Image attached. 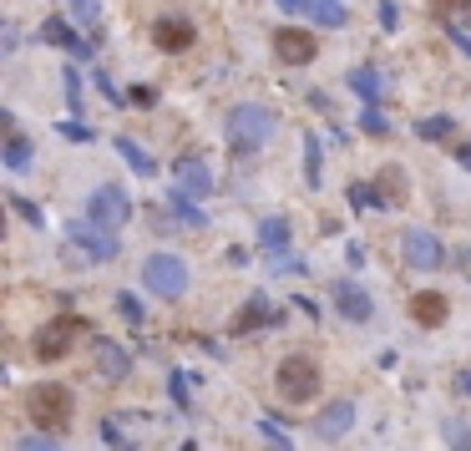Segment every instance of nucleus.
I'll return each mask as SVG.
<instances>
[{
  "instance_id": "obj_41",
  "label": "nucleus",
  "mask_w": 471,
  "mask_h": 451,
  "mask_svg": "<svg viewBox=\"0 0 471 451\" xmlns=\"http://www.w3.org/2000/svg\"><path fill=\"white\" fill-rule=\"evenodd\" d=\"M457 157H461V168L471 173V147H457Z\"/></svg>"
},
{
  "instance_id": "obj_27",
  "label": "nucleus",
  "mask_w": 471,
  "mask_h": 451,
  "mask_svg": "<svg viewBox=\"0 0 471 451\" xmlns=\"http://www.w3.org/2000/svg\"><path fill=\"white\" fill-rule=\"evenodd\" d=\"M471 11V0H431V15L436 21H461Z\"/></svg>"
},
{
  "instance_id": "obj_32",
  "label": "nucleus",
  "mask_w": 471,
  "mask_h": 451,
  "mask_svg": "<svg viewBox=\"0 0 471 451\" xmlns=\"http://www.w3.org/2000/svg\"><path fill=\"white\" fill-rule=\"evenodd\" d=\"M117 310L127 315V320H132V324H142V299H137V295H132V289H122V295H117Z\"/></svg>"
},
{
  "instance_id": "obj_38",
  "label": "nucleus",
  "mask_w": 471,
  "mask_h": 451,
  "mask_svg": "<svg viewBox=\"0 0 471 451\" xmlns=\"http://www.w3.org/2000/svg\"><path fill=\"white\" fill-rule=\"evenodd\" d=\"M395 21H400V15H395V0H381V26L395 31Z\"/></svg>"
},
{
  "instance_id": "obj_11",
  "label": "nucleus",
  "mask_w": 471,
  "mask_h": 451,
  "mask_svg": "<svg viewBox=\"0 0 471 451\" xmlns=\"http://www.w3.org/2000/svg\"><path fill=\"white\" fill-rule=\"evenodd\" d=\"M91 361H97V375H102V381H127V371H132V355L122 345H117V340H91Z\"/></svg>"
},
{
  "instance_id": "obj_17",
  "label": "nucleus",
  "mask_w": 471,
  "mask_h": 451,
  "mask_svg": "<svg viewBox=\"0 0 471 451\" xmlns=\"http://www.w3.org/2000/svg\"><path fill=\"white\" fill-rule=\"evenodd\" d=\"M41 41H52V46H61V52H71V56H87V52H91V46H87V41H81L71 26H66L61 15H52V21L41 26Z\"/></svg>"
},
{
  "instance_id": "obj_19",
  "label": "nucleus",
  "mask_w": 471,
  "mask_h": 451,
  "mask_svg": "<svg viewBox=\"0 0 471 451\" xmlns=\"http://www.w3.org/2000/svg\"><path fill=\"white\" fill-rule=\"evenodd\" d=\"M268 320H274L268 299H264V295H249V305L233 315V335H249V330H259V324H268Z\"/></svg>"
},
{
  "instance_id": "obj_16",
  "label": "nucleus",
  "mask_w": 471,
  "mask_h": 451,
  "mask_svg": "<svg viewBox=\"0 0 471 451\" xmlns=\"http://www.w3.org/2000/svg\"><path fill=\"white\" fill-rule=\"evenodd\" d=\"M446 315H451V305H446V295H436V289H420V295L410 299V320L426 324V330L446 324Z\"/></svg>"
},
{
  "instance_id": "obj_31",
  "label": "nucleus",
  "mask_w": 471,
  "mask_h": 451,
  "mask_svg": "<svg viewBox=\"0 0 471 451\" xmlns=\"http://www.w3.org/2000/svg\"><path fill=\"white\" fill-rule=\"evenodd\" d=\"M15 451H66L56 437H21L15 441Z\"/></svg>"
},
{
  "instance_id": "obj_34",
  "label": "nucleus",
  "mask_w": 471,
  "mask_h": 451,
  "mask_svg": "<svg viewBox=\"0 0 471 451\" xmlns=\"http://www.w3.org/2000/svg\"><path fill=\"white\" fill-rule=\"evenodd\" d=\"M56 137H66V142H91V132L81 127V122H56Z\"/></svg>"
},
{
  "instance_id": "obj_3",
  "label": "nucleus",
  "mask_w": 471,
  "mask_h": 451,
  "mask_svg": "<svg viewBox=\"0 0 471 451\" xmlns=\"http://www.w3.org/2000/svg\"><path fill=\"white\" fill-rule=\"evenodd\" d=\"M274 390H279V400H289V406H309V400L319 396V365L309 361V355H284L279 371H274Z\"/></svg>"
},
{
  "instance_id": "obj_29",
  "label": "nucleus",
  "mask_w": 471,
  "mask_h": 451,
  "mask_svg": "<svg viewBox=\"0 0 471 451\" xmlns=\"http://www.w3.org/2000/svg\"><path fill=\"white\" fill-rule=\"evenodd\" d=\"M305 183L319 188V137H305Z\"/></svg>"
},
{
  "instance_id": "obj_5",
  "label": "nucleus",
  "mask_w": 471,
  "mask_h": 451,
  "mask_svg": "<svg viewBox=\"0 0 471 451\" xmlns=\"http://www.w3.org/2000/svg\"><path fill=\"white\" fill-rule=\"evenodd\" d=\"M142 289H153L163 299H183L188 295V264L178 254H147L142 258Z\"/></svg>"
},
{
  "instance_id": "obj_21",
  "label": "nucleus",
  "mask_w": 471,
  "mask_h": 451,
  "mask_svg": "<svg viewBox=\"0 0 471 451\" xmlns=\"http://www.w3.org/2000/svg\"><path fill=\"white\" fill-rule=\"evenodd\" d=\"M117 153H122V163H127L132 173H142V178H153L157 173V163H153V153H142L132 137H117Z\"/></svg>"
},
{
  "instance_id": "obj_2",
  "label": "nucleus",
  "mask_w": 471,
  "mask_h": 451,
  "mask_svg": "<svg viewBox=\"0 0 471 451\" xmlns=\"http://www.w3.org/2000/svg\"><path fill=\"white\" fill-rule=\"evenodd\" d=\"M274 127H279V117L268 112V107H259V102L233 107L229 122H223V132H229V142L239 147V153H254V147H264V142L274 137Z\"/></svg>"
},
{
  "instance_id": "obj_28",
  "label": "nucleus",
  "mask_w": 471,
  "mask_h": 451,
  "mask_svg": "<svg viewBox=\"0 0 471 451\" xmlns=\"http://www.w3.org/2000/svg\"><path fill=\"white\" fill-rule=\"evenodd\" d=\"M15 46H21V26L0 15V61H5V56H15Z\"/></svg>"
},
{
  "instance_id": "obj_37",
  "label": "nucleus",
  "mask_w": 471,
  "mask_h": 451,
  "mask_svg": "<svg viewBox=\"0 0 471 451\" xmlns=\"http://www.w3.org/2000/svg\"><path fill=\"white\" fill-rule=\"evenodd\" d=\"M360 127H365V132H385V117L375 112V107H365V117H360Z\"/></svg>"
},
{
  "instance_id": "obj_7",
  "label": "nucleus",
  "mask_w": 471,
  "mask_h": 451,
  "mask_svg": "<svg viewBox=\"0 0 471 451\" xmlns=\"http://www.w3.org/2000/svg\"><path fill=\"white\" fill-rule=\"evenodd\" d=\"M77 335H91V324L81 320V315H61L56 324H46V330L36 335V355H41V361H61Z\"/></svg>"
},
{
  "instance_id": "obj_22",
  "label": "nucleus",
  "mask_w": 471,
  "mask_h": 451,
  "mask_svg": "<svg viewBox=\"0 0 471 451\" xmlns=\"http://www.w3.org/2000/svg\"><path fill=\"white\" fill-rule=\"evenodd\" d=\"M259 244L284 254V249H289V219H264L259 223Z\"/></svg>"
},
{
  "instance_id": "obj_24",
  "label": "nucleus",
  "mask_w": 471,
  "mask_h": 451,
  "mask_svg": "<svg viewBox=\"0 0 471 451\" xmlns=\"http://www.w3.org/2000/svg\"><path fill=\"white\" fill-rule=\"evenodd\" d=\"M167 213H178V223L183 229H203V208L198 203H188V198H178V193H167Z\"/></svg>"
},
{
  "instance_id": "obj_14",
  "label": "nucleus",
  "mask_w": 471,
  "mask_h": 451,
  "mask_svg": "<svg viewBox=\"0 0 471 451\" xmlns=\"http://www.w3.org/2000/svg\"><path fill=\"white\" fill-rule=\"evenodd\" d=\"M153 46L157 52H188L193 26L183 21V15H163V21H153Z\"/></svg>"
},
{
  "instance_id": "obj_30",
  "label": "nucleus",
  "mask_w": 471,
  "mask_h": 451,
  "mask_svg": "<svg viewBox=\"0 0 471 451\" xmlns=\"http://www.w3.org/2000/svg\"><path fill=\"white\" fill-rule=\"evenodd\" d=\"M446 31H451V41H457L461 52H466V56H471V11H466V15H461V21H446Z\"/></svg>"
},
{
  "instance_id": "obj_26",
  "label": "nucleus",
  "mask_w": 471,
  "mask_h": 451,
  "mask_svg": "<svg viewBox=\"0 0 471 451\" xmlns=\"http://www.w3.org/2000/svg\"><path fill=\"white\" fill-rule=\"evenodd\" d=\"M451 132H457L451 117H420L416 122V137H426V142H441V137H451Z\"/></svg>"
},
{
  "instance_id": "obj_13",
  "label": "nucleus",
  "mask_w": 471,
  "mask_h": 451,
  "mask_svg": "<svg viewBox=\"0 0 471 451\" xmlns=\"http://www.w3.org/2000/svg\"><path fill=\"white\" fill-rule=\"evenodd\" d=\"M355 426V400H330L325 411H319V421H315V437H325V441H340L344 431Z\"/></svg>"
},
{
  "instance_id": "obj_20",
  "label": "nucleus",
  "mask_w": 471,
  "mask_h": 451,
  "mask_svg": "<svg viewBox=\"0 0 471 451\" xmlns=\"http://www.w3.org/2000/svg\"><path fill=\"white\" fill-rule=\"evenodd\" d=\"M299 11H305V15H315L319 26H344V21H350L340 0H299Z\"/></svg>"
},
{
  "instance_id": "obj_35",
  "label": "nucleus",
  "mask_w": 471,
  "mask_h": 451,
  "mask_svg": "<svg viewBox=\"0 0 471 451\" xmlns=\"http://www.w3.org/2000/svg\"><path fill=\"white\" fill-rule=\"evenodd\" d=\"M66 102H71V112H81V102H87V97H81V81H77V71H66Z\"/></svg>"
},
{
  "instance_id": "obj_10",
  "label": "nucleus",
  "mask_w": 471,
  "mask_h": 451,
  "mask_svg": "<svg viewBox=\"0 0 471 451\" xmlns=\"http://www.w3.org/2000/svg\"><path fill=\"white\" fill-rule=\"evenodd\" d=\"M274 56L289 61V66H309L319 56V41L309 36V31H299V26H279L274 31Z\"/></svg>"
},
{
  "instance_id": "obj_9",
  "label": "nucleus",
  "mask_w": 471,
  "mask_h": 451,
  "mask_svg": "<svg viewBox=\"0 0 471 451\" xmlns=\"http://www.w3.org/2000/svg\"><path fill=\"white\" fill-rule=\"evenodd\" d=\"M213 188H218V183H213V173H208L203 157H183L178 168H173V193L188 198V203H193V198H208Z\"/></svg>"
},
{
  "instance_id": "obj_42",
  "label": "nucleus",
  "mask_w": 471,
  "mask_h": 451,
  "mask_svg": "<svg viewBox=\"0 0 471 451\" xmlns=\"http://www.w3.org/2000/svg\"><path fill=\"white\" fill-rule=\"evenodd\" d=\"M279 5H284V11H299V0H279Z\"/></svg>"
},
{
  "instance_id": "obj_36",
  "label": "nucleus",
  "mask_w": 471,
  "mask_h": 451,
  "mask_svg": "<svg viewBox=\"0 0 471 451\" xmlns=\"http://www.w3.org/2000/svg\"><path fill=\"white\" fill-rule=\"evenodd\" d=\"M15 137H21V127L11 122V112H0V147H5V142H15Z\"/></svg>"
},
{
  "instance_id": "obj_8",
  "label": "nucleus",
  "mask_w": 471,
  "mask_h": 451,
  "mask_svg": "<svg viewBox=\"0 0 471 451\" xmlns=\"http://www.w3.org/2000/svg\"><path fill=\"white\" fill-rule=\"evenodd\" d=\"M400 254H406L410 269H441V264H446L441 239L426 233V229H406V233H400Z\"/></svg>"
},
{
  "instance_id": "obj_18",
  "label": "nucleus",
  "mask_w": 471,
  "mask_h": 451,
  "mask_svg": "<svg viewBox=\"0 0 471 451\" xmlns=\"http://www.w3.org/2000/svg\"><path fill=\"white\" fill-rule=\"evenodd\" d=\"M61 5V21H77L87 31H102V0H56Z\"/></svg>"
},
{
  "instance_id": "obj_40",
  "label": "nucleus",
  "mask_w": 471,
  "mask_h": 451,
  "mask_svg": "<svg viewBox=\"0 0 471 451\" xmlns=\"http://www.w3.org/2000/svg\"><path fill=\"white\" fill-rule=\"evenodd\" d=\"M457 390H461V396H471V371H461V375H457Z\"/></svg>"
},
{
  "instance_id": "obj_33",
  "label": "nucleus",
  "mask_w": 471,
  "mask_h": 451,
  "mask_svg": "<svg viewBox=\"0 0 471 451\" xmlns=\"http://www.w3.org/2000/svg\"><path fill=\"white\" fill-rule=\"evenodd\" d=\"M11 208H15V213H21V219H26V223H31V229H41V223H46V219H41V208H36V203H31V198H15V203H11Z\"/></svg>"
},
{
  "instance_id": "obj_6",
  "label": "nucleus",
  "mask_w": 471,
  "mask_h": 451,
  "mask_svg": "<svg viewBox=\"0 0 471 451\" xmlns=\"http://www.w3.org/2000/svg\"><path fill=\"white\" fill-rule=\"evenodd\" d=\"M87 219L97 223V229L117 233L122 223L132 219V198H127V188H117V183H102V188H91V193H87Z\"/></svg>"
},
{
  "instance_id": "obj_25",
  "label": "nucleus",
  "mask_w": 471,
  "mask_h": 451,
  "mask_svg": "<svg viewBox=\"0 0 471 451\" xmlns=\"http://www.w3.org/2000/svg\"><path fill=\"white\" fill-rule=\"evenodd\" d=\"M0 157H5V168H11V173H26L31 168V142L26 137L5 142V147H0Z\"/></svg>"
},
{
  "instance_id": "obj_43",
  "label": "nucleus",
  "mask_w": 471,
  "mask_h": 451,
  "mask_svg": "<svg viewBox=\"0 0 471 451\" xmlns=\"http://www.w3.org/2000/svg\"><path fill=\"white\" fill-rule=\"evenodd\" d=\"M0 239H5V208H0Z\"/></svg>"
},
{
  "instance_id": "obj_39",
  "label": "nucleus",
  "mask_w": 471,
  "mask_h": 451,
  "mask_svg": "<svg viewBox=\"0 0 471 451\" xmlns=\"http://www.w3.org/2000/svg\"><path fill=\"white\" fill-rule=\"evenodd\" d=\"M127 102H137V107H153V102H157V91H153V87H137V91L127 97Z\"/></svg>"
},
{
  "instance_id": "obj_12",
  "label": "nucleus",
  "mask_w": 471,
  "mask_h": 451,
  "mask_svg": "<svg viewBox=\"0 0 471 451\" xmlns=\"http://www.w3.org/2000/svg\"><path fill=\"white\" fill-rule=\"evenodd\" d=\"M330 295H334V310H340L344 320L365 324L370 315H375V305H370V295H365V289H360L355 279H334V289H330Z\"/></svg>"
},
{
  "instance_id": "obj_4",
  "label": "nucleus",
  "mask_w": 471,
  "mask_h": 451,
  "mask_svg": "<svg viewBox=\"0 0 471 451\" xmlns=\"http://www.w3.org/2000/svg\"><path fill=\"white\" fill-rule=\"evenodd\" d=\"M66 244H71V254H77L81 264H112V258L122 254L117 233L97 229L91 219H66Z\"/></svg>"
},
{
  "instance_id": "obj_15",
  "label": "nucleus",
  "mask_w": 471,
  "mask_h": 451,
  "mask_svg": "<svg viewBox=\"0 0 471 451\" xmlns=\"http://www.w3.org/2000/svg\"><path fill=\"white\" fill-rule=\"evenodd\" d=\"M370 198L381 208H400L410 198V183H406V168H381V178H375V188H370Z\"/></svg>"
},
{
  "instance_id": "obj_23",
  "label": "nucleus",
  "mask_w": 471,
  "mask_h": 451,
  "mask_svg": "<svg viewBox=\"0 0 471 451\" xmlns=\"http://www.w3.org/2000/svg\"><path fill=\"white\" fill-rule=\"evenodd\" d=\"M350 87H355L370 107L381 102V71H375V66H355V71H350Z\"/></svg>"
},
{
  "instance_id": "obj_1",
  "label": "nucleus",
  "mask_w": 471,
  "mask_h": 451,
  "mask_svg": "<svg viewBox=\"0 0 471 451\" xmlns=\"http://www.w3.org/2000/svg\"><path fill=\"white\" fill-rule=\"evenodd\" d=\"M71 411H77V396H71L61 381H41V386H31L26 421L41 426V437H46V431H61V426L71 421Z\"/></svg>"
}]
</instances>
